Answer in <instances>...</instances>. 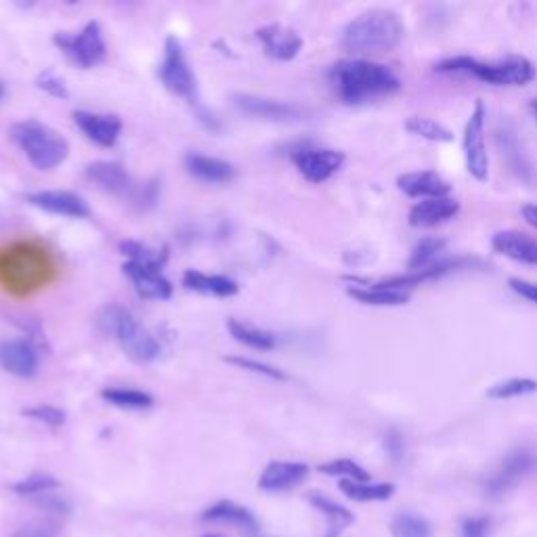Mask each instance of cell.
<instances>
[{
  "label": "cell",
  "mask_w": 537,
  "mask_h": 537,
  "mask_svg": "<svg viewBox=\"0 0 537 537\" xmlns=\"http://www.w3.org/2000/svg\"><path fill=\"white\" fill-rule=\"evenodd\" d=\"M405 28L395 11L370 9L357 15L342 32V47L351 53H382L395 49Z\"/></svg>",
  "instance_id": "7a4b0ae2"
},
{
  "label": "cell",
  "mask_w": 537,
  "mask_h": 537,
  "mask_svg": "<svg viewBox=\"0 0 537 537\" xmlns=\"http://www.w3.org/2000/svg\"><path fill=\"white\" fill-rule=\"evenodd\" d=\"M319 472H324V475H332V477H345L349 481H359V483L370 481V472L349 458H340V460L321 464Z\"/></svg>",
  "instance_id": "e575fe53"
},
{
  "label": "cell",
  "mask_w": 537,
  "mask_h": 537,
  "mask_svg": "<svg viewBox=\"0 0 537 537\" xmlns=\"http://www.w3.org/2000/svg\"><path fill=\"white\" fill-rule=\"evenodd\" d=\"M309 502L328 519L326 537H338L353 523V514L345 506H340L332 502L330 498H326L324 493H309Z\"/></svg>",
  "instance_id": "484cf974"
},
{
  "label": "cell",
  "mask_w": 537,
  "mask_h": 537,
  "mask_svg": "<svg viewBox=\"0 0 537 537\" xmlns=\"http://www.w3.org/2000/svg\"><path fill=\"white\" fill-rule=\"evenodd\" d=\"M51 263L45 250L21 244L0 252V282L15 292H30L47 282Z\"/></svg>",
  "instance_id": "8992f818"
},
{
  "label": "cell",
  "mask_w": 537,
  "mask_h": 537,
  "mask_svg": "<svg viewBox=\"0 0 537 537\" xmlns=\"http://www.w3.org/2000/svg\"><path fill=\"white\" fill-rule=\"evenodd\" d=\"M384 451H386V454H389V458L393 462H401L403 456H405L403 435L399 431H395V428H391V431L384 435Z\"/></svg>",
  "instance_id": "60d3db41"
},
{
  "label": "cell",
  "mask_w": 537,
  "mask_h": 537,
  "mask_svg": "<svg viewBox=\"0 0 537 537\" xmlns=\"http://www.w3.org/2000/svg\"><path fill=\"white\" fill-rule=\"evenodd\" d=\"M437 72L470 74L493 87H525L535 78L533 63L525 57H508L502 61H479L472 57H449L437 66Z\"/></svg>",
  "instance_id": "5b68a950"
},
{
  "label": "cell",
  "mask_w": 537,
  "mask_h": 537,
  "mask_svg": "<svg viewBox=\"0 0 537 537\" xmlns=\"http://www.w3.org/2000/svg\"><path fill=\"white\" fill-rule=\"evenodd\" d=\"M508 284H510V288L514 292L521 294L523 298H527V300H531V303L537 305V284L527 282V279H519V277H512Z\"/></svg>",
  "instance_id": "7bdbcfd3"
},
{
  "label": "cell",
  "mask_w": 537,
  "mask_h": 537,
  "mask_svg": "<svg viewBox=\"0 0 537 537\" xmlns=\"http://www.w3.org/2000/svg\"><path fill=\"white\" fill-rule=\"evenodd\" d=\"M0 368L17 378H34L40 368V355L34 342L28 338L0 340Z\"/></svg>",
  "instance_id": "7c38bea8"
},
{
  "label": "cell",
  "mask_w": 537,
  "mask_h": 537,
  "mask_svg": "<svg viewBox=\"0 0 537 537\" xmlns=\"http://www.w3.org/2000/svg\"><path fill=\"white\" fill-rule=\"evenodd\" d=\"M15 537H55V531L49 525H30L21 529Z\"/></svg>",
  "instance_id": "ee69618b"
},
{
  "label": "cell",
  "mask_w": 537,
  "mask_h": 537,
  "mask_svg": "<svg viewBox=\"0 0 537 537\" xmlns=\"http://www.w3.org/2000/svg\"><path fill=\"white\" fill-rule=\"evenodd\" d=\"M101 399L114 407H120V410L131 412H143L154 405V397L149 393L139 389H124V386H107V389L101 391Z\"/></svg>",
  "instance_id": "4316f807"
},
{
  "label": "cell",
  "mask_w": 537,
  "mask_h": 537,
  "mask_svg": "<svg viewBox=\"0 0 537 537\" xmlns=\"http://www.w3.org/2000/svg\"><path fill=\"white\" fill-rule=\"evenodd\" d=\"M185 168L191 177L204 183H229L235 177L233 164L204 154L191 152L185 156Z\"/></svg>",
  "instance_id": "cb8c5ba5"
},
{
  "label": "cell",
  "mask_w": 537,
  "mask_h": 537,
  "mask_svg": "<svg viewBox=\"0 0 537 537\" xmlns=\"http://www.w3.org/2000/svg\"><path fill=\"white\" fill-rule=\"evenodd\" d=\"M347 294L351 298H355L357 303L372 305V307H399V305H405L407 300H410L407 292L372 288V286H351V288H347Z\"/></svg>",
  "instance_id": "f1b7e54d"
},
{
  "label": "cell",
  "mask_w": 537,
  "mask_h": 537,
  "mask_svg": "<svg viewBox=\"0 0 537 537\" xmlns=\"http://www.w3.org/2000/svg\"><path fill=\"white\" fill-rule=\"evenodd\" d=\"M235 107L240 112L254 116V118H265V120H275V122H288V120H298L305 116L303 107H298L288 101L279 99H269V97H259V95H235L233 97Z\"/></svg>",
  "instance_id": "5bb4252c"
},
{
  "label": "cell",
  "mask_w": 537,
  "mask_h": 537,
  "mask_svg": "<svg viewBox=\"0 0 537 537\" xmlns=\"http://www.w3.org/2000/svg\"><path fill=\"white\" fill-rule=\"evenodd\" d=\"M340 491L355 502H384L395 493V485L393 483H359V481L342 479Z\"/></svg>",
  "instance_id": "4dcf8cb0"
},
{
  "label": "cell",
  "mask_w": 537,
  "mask_h": 537,
  "mask_svg": "<svg viewBox=\"0 0 537 537\" xmlns=\"http://www.w3.org/2000/svg\"><path fill=\"white\" fill-rule=\"evenodd\" d=\"M491 521L487 517H470L462 523V537H487Z\"/></svg>",
  "instance_id": "b9f144b4"
},
{
  "label": "cell",
  "mask_w": 537,
  "mask_h": 537,
  "mask_svg": "<svg viewBox=\"0 0 537 537\" xmlns=\"http://www.w3.org/2000/svg\"><path fill=\"white\" fill-rule=\"evenodd\" d=\"M36 87L40 91H45L47 95L55 97V99H68L70 97V91H68V84L66 80H63L59 74L51 72V70H45L42 74H38L36 78Z\"/></svg>",
  "instance_id": "ab89813d"
},
{
  "label": "cell",
  "mask_w": 537,
  "mask_h": 537,
  "mask_svg": "<svg viewBox=\"0 0 537 537\" xmlns=\"http://www.w3.org/2000/svg\"><path fill=\"white\" fill-rule=\"evenodd\" d=\"M124 275L131 279L137 294L141 298L147 300H168L173 296V284H170V279L164 275L162 269H154V267H143L137 263L126 261L122 265Z\"/></svg>",
  "instance_id": "2e32d148"
},
{
  "label": "cell",
  "mask_w": 537,
  "mask_h": 537,
  "mask_svg": "<svg viewBox=\"0 0 537 537\" xmlns=\"http://www.w3.org/2000/svg\"><path fill=\"white\" fill-rule=\"evenodd\" d=\"M120 252L126 256V261L143 265V267H154V269H164L168 261V248H154L135 240H124L120 242Z\"/></svg>",
  "instance_id": "f546056e"
},
{
  "label": "cell",
  "mask_w": 537,
  "mask_h": 537,
  "mask_svg": "<svg viewBox=\"0 0 537 537\" xmlns=\"http://www.w3.org/2000/svg\"><path fill=\"white\" fill-rule=\"evenodd\" d=\"M334 93L349 105L393 95L401 89L399 78L382 63L365 59L338 61L330 70Z\"/></svg>",
  "instance_id": "6da1fadb"
},
{
  "label": "cell",
  "mask_w": 537,
  "mask_h": 537,
  "mask_svg": "<svg viewBox=\"0 0 537 537\" xmlns=\"http://www.w3.org/2000/svg\"><path fill=\"white\" fill-rule=\"evenodd\" d=\"M292 162L309 183H324L345 164V154L324 147H298L292 154Z\"/></svg>",
  "instance_id": "8fae6325"
},
{
  "label": "cell",
  "mask_w": 537,
  "mask_h": 537,
  "mask_svg": "<svg viewBox=\"0 0 537 537\" xmlns=\"http://www.w3.org/2000/svg\"><path fill=\"white\" fill-rule=\"evenodd\" d=\"M183 286L191 292L214 298H231L240 292V284L235 279L217 273H204L198 269H189L183 273Z\"/></svg>",
  "instance_id": "44dd1931"
},
{
  "label": "cell",
  "mask_w": 537,
  "mask_h": 537,
  "mask_svg": "<svg viewBox=\"0 0 537 537\" xmlns=\"http://www.w3.org/2000/svg\"><path fill=\"white\" fill-rule=\"evenodd\" d=\"M72 118L84 133V137L91 139L99 147H114L122 135V120L114 114L78 110Z\"/></svg>",
  "instance_id": "9a60e30c"
},
{
  "label": "cell",
  "mask_w": 537,
  "mask_h": 537,
  "mask_svg": "<svg viewBox=\"0 0 537 537\" xmlns=\"http://www.w3.org/2000/svg\"><path fill=\"white\" fill-rule=\"evenodd\" d=\"M11 137L38 170H53L70 156V143L45 122L24 120L11 128Z\"/></svg>",
  "instance_id": "277c9868"
},
{
  "label": "cell",
  "mask_w": 537,
  "mask_h": 537,
  "mask_svg": "<svg viewBox=\"0 0 537 537\" xmlns=\"http://www.w3.org/2000/svg\"><path fill=\"white\" fill-rule=\"evenodd\" d=\"M204 537H225V535H221V533H208V535H204Z\"/></svg>",
  "instance_id": "c3c4849f"
},
{
  "label": "cell",
  "mask_w": 537,
  "mask_h": 537,
  "mask_svg": "<svg viewBox=\"0 0 537 537\" xmlns=\"http://www.w3.org/2000/svg\"><path fill=\"white\" fill-rule=\"evenodd\" d=\"M256 38L263 42L265 55L275 61H292L300 51H303V38L298 32L279 26V24H269L256 30Z\"/></svg>",
  "instance_id": "e0dca14e"
},
{
  "label": "cell",
  "mask_w": 537,
  "mask_h": 537,
  "mask_svg": "<svg viewBox=\"0 0 537 537\" xmlns=\"http://www.w3.org/2000/svg\"><path fill=\"white\" fill-rule=\"evenodd\" d=\"M537 466V456L531 449H514L502 460L500 468L493 472V475L485 483V491L489 493V498H500L517 487L527 475L535 470Z\"/></svg>",
  "instance_id": "30bf717a"
},
{
  "label": "cell",
  "mask_w": 537,
  "mask_h": 537,
  "mask_svg": "<svg viewBox=\"0 0 537 537\" xmlns=\"http://www.w3.org/2000/svg\"><path fill=\"white\" fill-rule=\"evenodd\" d=\"M21 414H24L30 420L47 424L51 428H59V426L66 424V420H68V414L63 410H59V407L42 405V403L34 405V407H26V410H21Z\"/></svg>",
  "instance_id": "f35d334b"
},
{
  "label": "cell",
  "mask_w": 537,
  "mask_h": 537,
  "mask_svg": "<svg viewBox=\"0 0 537 537\" xmlns=\"http://www.w3.org/2000/svg\"><path fill=\"white\" fill-rule=\"evenodd\" d=\"M537 391V382L531 378H510L504 382L493 384L487 391L489 399H512V397H523L529 393Z\"/></svg>",
  "instance_id": "836d02e7"
},
{
  "label": "cell",
  "mask_w": 537,
  "mask_h": 537,
  "mask_svg": "<svg viewBox=\"0 0 537 537\" xmlns=\"http://www.w3.org/2000/svg\"><path fill=\"white\" fill-rule=\"evenodd\" d=\"M460 210L458 200L454 198H428L418 202L410 210V225L418 229H431L437 225L447 223L449 219H454Z\"/></svg>",
  "instance_id": "d6986e66"
},
{
  "label": "cell",
  "mask_w": 537,
  "mask_h": 537,
  "mask_svg": "<svg viewBox=\"0 0 537 537\" xmlns=\"http://www.w3.org/2000/svg\"><path fill=\"white\" fill-rule=\"evenodd\" d=\"M447 242L441 240V238H422L412 256H410V261H407V273H418V271H424L428 267H433L435 263H439L441 259V252L445 250Z\"/></svg>",
  "instance_id": "1f68e13d"
},
{
  "label": "cell",
  "mask_w": 537,
  "mask_h": 537,
  "mask_svg": "<svg viewBox=\"0 0 537 537\" xmlns=\"http://www.w3.org/2000/svg\"><path fill=\"white\" fill-rule=\"evenodd\" d=\"M99 326L107 336H114L122 351L137 363H152L160 357L162 345L156 334L143 328L133 313L120 307L110 305L99 315Z\"/></svg>",
  "instance_id": "3957f363"
},
{
  "label": "cell",
  "mask_w": 537,
  "mask_h": 537,
  "mask_svg": "<svg viewBox=\"0 0 537 537\" xmlns=\"http://www.w3.org/2000/svg\"><path fill=\"white\" fill-rule=\"evenodd\" d=\"M405 128H407V133L428 139V141H435V143H449L451 139H454V135H451L443 124H439L431 118H424V116L407 118Z\"/></svg>",
  "instance_id": "d6a6232c"
},
{
  "label": "cell",
  "mask_w": 537,
  "mask_h": 537,
  "mask_svg": "<svg viewBox=\"0 0 537 537\" xmlns=\"http://www.w3.org/2000/svg\"><path fill=\"white\" fill-rule=\"evenodd\" d=\"M3 97H5V84L0 82V99H3Z\"/></svg>",
  "instance_id": "7dc6e473"
},
{
  "label": "cell",
  "mask_w": 537,
  "mask_h": 537,
  "mask_svg": "<svg viewBox=\"0 0 537 537\" xmlns=\"http://www.w3.org/2000/svg\"><path fill=\"white\" fill-rule=\"evenodd\" d=\"M397 187L410 198H447L451 185L433 170L422 173H407L397 179Z\"/></svg>",
  "instance_id": "ffe728a7"
},
{
  "label": "cell",
  "mask_w": 537,
  "mask_h": 537,
  "mask_svg": "<svg viewBox=\"0 0 537 537\" xmlns=\"http://www.w3.org/2000/svg\"><path fill=\"white\" fill-rule=\"evenodd\" d=\"M26 200L34 208H40L49 214H57V217H70V219H89L91 217L89 202L74 191H63V189L34 191V193H28Z\"/></svg>",
  "instance_id": "4fadbf2b"
},
{
  "label": "cell",
  "mask_w": 537,
  "mask_h": 537,
  "mask_svg": "<svg viewBox=\"0 0 537 537\" xmlns=\"http://www.w3.org/2000/svg\"><path fill=\"white\" fill-rule=\"evenodd\" d=\"M485 118H487L485 105L483 101H477L475 110H472L464 128V158H466L468 173L477 181L489 179V158H487V147H485Z\"/></svg>",
  "instance_id": "9c48e42d"
},
{
  "label": "cell",
  "mask_w": 537,
  "mask_h": 537,
  "mask_svg": "<svg viewBox=\"0 0 537 537\" xmlns=\"http://www.w3.org/2000/svg\"><path fill=\"white\" fill-rule=\"evenodd\" d=\"M491 246L493 250L508 256L512 261L537 267V240L523 231L517 229L500 231L491 238Z\"/></svg>",
  "instance_id": "ac0fdd59"
},
{
  "label": "cell",
  "mask_w": 537,
  "mask_h": 537,
  "mask_svg": "<svg viewBox=\"0 0 537 537\" xmlns=\"http://www.w3.org/2000/svg\"><path fill=\"white\" fill-rule=\"evenodd\" d=\"M531 112H533V116H535V120H537V99L531 101Z\"/></svg>",
  "instance_id": "bcb514c9"
},
{
  "label": "cell",
  "mask_w": 537,
  "mask_h": 537,
  "mask_svg": "<svg viewBox=\"0 0 537 537\" xmlns=\"http://www.w3.org/2000/svg\"><path fill=\"white\" fill-rule=\"evenodd\" d=\"M57 487H59V481L55 477L47 475V472H34V475L26 477L24 481L15 483L11 489L19 493V496H42V493H47Z\"/></svg>",
  "instance_id": "8d00e7d4"
},
{
  "label": "cell",
  "mask_w": 537,
  "mask_h": 537,
  "mask_svg": "<svg viewBox=\"0 0 537 537\" xmlns=\"http://www.w3.org/2000/svg\"><path fill=\"white\" fill-rule=\"evenodd\" d=\"M202 521H212V523H231L235 527H240L246 533H256L259 531V521L254 519V514L244 508L238 506L235 502H217L214 506H210L204 514Z\"/></svg>",
  "instance_id": "d4e9b609"
},
{
  "label": "cell",
  "mask_w": 537,
  "mask_h": 537,
  "mask_svg": "<svg viewBox=\"0 0 537 537\" xmlns=\"http://www.w3.org/2000/svg\"><path fill=\"white\" fill-rule=\"evenodd\" d=\"M391 529H393V537H431L428 523L410 512L397 514Z\"/></svg>",
  "instance_id": "d590c367"
},
{
  "label": "cell",
  "mask_w": 537,
  "mask_h": 537,
  "mask_svg": "<svg viewBox=\"0 0 537 537\" xmlns=\"http://www.w3.org/2000/svg\"><path fill=\"white\" fill-rule=\"evenodd\" d=\"M227 330L231 332V336L235 340L242 342L244 347H250L256 351H271L277 345V340L271 332H267L263 328H256L252 324H246V321H240V319H229Z\"/></svg>",
  "instance_id": "83f0119b"
},
{
  "label": "cell",
  "mask_w": 537,
  "mask_h": 537,
  "mask_svg": "<svg viewBox=\"0 0 537 537\" xmlns=\"http://www.w3.org/2000/svg\"><path fill=\"white\" fill-rule=\"evenodd\" d=\"M225 361L235 365V368L252 372V374H259V376H265V378H271V380H279V382L288 380V374L282 372L279 368H275V365L256 361V359H250V357H225Z\"/></svg>",
  "instance_id": "74e56055"
},
{
  "label": "cell",
  "mask_w": 537,
  "mask_h": 537,
  "mask_svg": "<svg viewBox=\"0 0 537 537\" xmlns=\"http://www.w3.org/2000/svg\"><path fill=\"white\" fill-rule=\"evenodd\" d=\"M309 475V466L303 462H271L259 479L263 491H286L303 483Z\"/></svg>",
  "instance_id": "7402d4cb"
},
{
  "label": "cell",
  "mask_w": 537,
  "mask_h": 537,
  "mask_svg": "<svg viewBox=\"0 0 537 537\" xmlns=\"http://www.w3.org/2000/svg\"><path fill=\"white\" fill-rule=\"evenodd\" d=\"M53 42L61 49L74 66L82 70H91L105 59L107 45L99 21H89L80 32H57Z\"/></svg>",
  "instance_id": "52a82bcc"
},
{
  "label": "cell",
  "mask_w": 537,
  "mask_h": 537,
  "mask_svg": "<svg viewBox=\"0 0 537 537\" xmlns=\"http://www.w3.org/2000/svg\"><path fill=\"white\" fill-rule=\"evenodd\" d=\"M87 177L97 183L103 191L116 193V196H126L128 191H133V179L126 173V168L118 162H93L87 166Z\"/></svg>",
  "instance_id": "603a6c76"
},
{
  "label": "cell",
  "mask_w": 537,
  "mask_h": 537,
  "mask_svg": "<svg viewBox=\"0 0 537 537\" xmlns=\"http://www.w3.org/2000/svg\"><path fill=\"white\" fill-rule=\"evenodd\" d=\"M158 76L164 87L179 97L196 99V74H193L189 61L185 57V49L177 36H168L164 42V57L160 63Z\"/></svg>",
  "instance_id": "ba28073f"
},
{
  "label": "cell",
  "mask_w": 537,
  "mask_h": 537,
  "mask_svg": "<svg viewBox=\"0 0 537 537\" xmlns=\"http://www.w3.org/2000/svg\"><path fill=\"white\" fill-rule=\"evenodd\" d=\"M523 217L529 225H533L537 229V204H527L523 206Z\"/></svg>",
  "instance_id": "f6af8a7d"
}]
</instances>
